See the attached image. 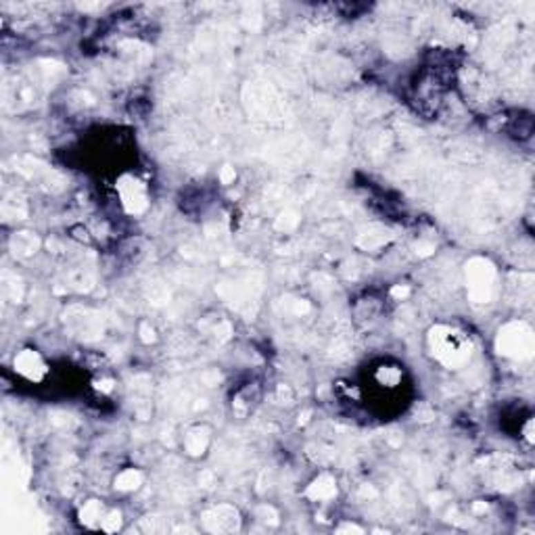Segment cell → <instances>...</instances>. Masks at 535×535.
<instances>
[{"mask_svg": "<svg viewBox=\"0 0 535 535\" xmlns=\"http://www.w3.org/2000/svg\"><path fill=\"white\" fill-rule=\"evenodd\" d=\"M431 345L433 352L437 354V358L445 364V366H458L466 360V343L462 337L450 328H437L431 334Z\"/></svg>", "mask_w": 535, "mask_h": 535, "instance_id": "6da1fadb", "label": "cell"}, {"mask_svg": "<svg viewBox=\"0 0 535 535\" xmlns=\"http://www.w3.org/2000/svg\"><path fill=\"white\" fill-rule=\"evenodd\" d=\"M498 347L500 354L504 356H512V358H529L531 350H533V334L531 330L521 324H508L504 330H500V339H498Z\"/></svg>", "mask_w": 535, "mask_h": 535, "instance_id": "7a4b0ae2", "label": "cell"}, {"mask_svg": "<svg viewBox=\"0 0 535 535\" xmlns=\"http://www.w3.org/2000/svg\"><path fill=\"white\" fill-rule=\"evenodd\" d=\"M494 265L485 259H473L466 265V281H468V289H471V295L475 301L483 303L492 297V289H494Z\"/></svg>", "mask_w": 535, "mask_h": 535, "instance_id": "3957f363", "label": "cell"}, {"mask_svg": "<svg viewBox=\"0 0 535 535\" xmlns=\"http://www.w3.org/2000/svg\"><path fill=\"white\" fill-rule=\"evenodd\" d=\"M117 190L121 194V203L128 214H141L147 210L149 205L147 186L141 180H137L134 176H123L117 184Z\"/></svg>", "mask_w": 535, "mask_h": 535, "instance_id": "277c9868", "label": "cell"}, {"mask_svg": "<svg viewBox=\"0 0 535 535\" xmlns=\"http://www.w3.org/2000/svg\"><path fill=\"white\" fill-rule=\"evenodd\" d=\"M15 370L30 381H42V376L46 374V364L36 352L23 350L15 358Z\"/></svg>", "mask_w": 535, "mask_h": 535, "instance_id": "5b68a950", "label": "cell"}, {"mask_svg": "<svg viewBox=\"0 0 535 535\" xmlns=\"http://www.w3.org/2000/svg\"><path fill=\"white\" fill-rule=\"evenodd\" d=\"M334 492H337V487H334V481L330 477H320L310 487V496L316 498V500H326V498L334 496Z\"/></svg>", "mask_w": 535, "mask_h": 535, "instance_id": "8992f818", "label": "cell"}, {"mask_svg": "<svg viewBox=\"0 0 535 535\" xmlns=\"http://www.w3.org/2000/svg\"><path fill=\"white\" fill-rule=\"evenodd\" d=\"M36 247H38V241H36V236L30 234V232H21V234H17V236L13 239V249H15V253L19 251L21 255H30V253L36 251Z\"/></svg>", "mask_w": 535, "mask_h": 535, "instance_id": "52a82bcc", "label": "cell"}, {"mask_svg": "<svg viewBox=\"0 0 535 535\" xmlns=\"http://www.w3.org/2000/svg\"><path fill=\"white\" fill-rule=\"evenodd\" d=\"M141 481H143L141 473H137V471H123V473L115 479V487H117V489H123V492L137 489V487L141 485Z\"/></svg>", "mask_w": 535, "mask_h": 535, "instance_id": "ba28073f", "label": "cell"}, {"mask_svg": "<svg viewBox=\"0 0 535 535\" xmlns=\"http://www.w3.org/2000/svg\"><path fill=\"white\" fill-rule=\"evenodd\" d=\"M196 435H199V429H196V431H190V433L186 435V439H184V445H186L188 454H192V456L203 454V450H205V445H208V435H203L201 439H199Z\"/></svg>", "mask_w": 535, "mask_h": 535, "instance_id": "9c48e42d", "label": "cell"}, {"mask_svg": "<svg viewBox=\"0 0 535 535\" xmlns=\"http://www.w3.org/2000/svg\"><path fill=\"white\" fill-rule=\"evenodd\" d=\"M94 518H103V512H101V504L97 502H90L84 510H82V521L86 523H92Z\"/></svg>", "mask_w": 535, "mask_h": 535, "instance_id": "30bf717a", "label": "cell"}]
</instances>
